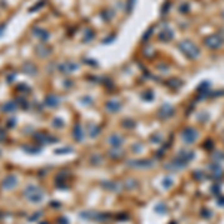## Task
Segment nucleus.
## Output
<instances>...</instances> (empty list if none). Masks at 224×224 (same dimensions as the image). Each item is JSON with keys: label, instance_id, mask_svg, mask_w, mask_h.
Segmentation results:
<instances>
[{"label": "nucleus", "instance_id": "obj_1", "mask_svg": "<svg viewBox=\"0 0 224 224\" xmlns=\"http://www.w3.org/2000/svg\"><path fill=\"white\" fill-rule=\"evenodd\" d=\"M17 184H18V179H17V177H15L14 173H11V175H7V177L3 179V182H2V187L7 190V188H14Z\"/></svg>", "mask_w": 224, "mask_h": 224}, {"label": "nucleus", "instance_id": "obj_2", "mask_svg": "<svg viewBox=\"0 0 224 224\" xmlns=\"http://www.w3.org/2000/svg\"><path fill=\"white\" fill-rule=\"evenodd\" d=\"M17 108H18L17 102L11 100V102H6L3 106H2V112H5V114H12V112H15V111H17Z\"/></svg>", "mask_w": 224, "mask_h": 224}, {"label": "nucleus", "instance_id": "obj_3", "mask_svg": "<svg viewBox=\"0 0 224 224\" xmlns=\"http://www.w3.org/2000/svg\"><path fill=\"white\" fill-rule=\"evenodd\" d=\"M27 199L30 200V202H33V203H39L42 199H43V193H42V191L37 188V190L33 191V193H32V194H30Z\"/></svg>", "mask_w": 224, "mask_h": 224}, {"label": "nucleus", "instance_id": "obj_4", "mask_svg": "<svg viewBox=\"0 0 224 224\" xmlns=\"http://www.w3.org/2000/svg\"><path fill=\"white\" fill-rule=\"evenodd\" d=\"M22 72L27 75H36L37 73V69L34 67L33 64H30V63H26L24 66H22Z\"/></svg>", "mask_w": 224, "mask_h": 224}, {"label": "nucleus", "instance_id": "obj_5", "mask_svg": "<svg viewBox=\"0 0 224 224\" xmlns=\"http://www.w3.org/2000/svg\"><path fill=\"white\" fill-rule=\"evenodd\" d=\"M33 34L34 36H41V39H42V42H45L48 39V33L45 32V30H41V28H34L33 30Z\"/></svg>", "mask_w": 224, "mask_h": 224}, {"label": "nucleus", "instance_id": "obj_6", "mask_svg": "<svg viewBox=\"0 0 224 224\" xmlns=\"http://www.w3.org/2000/svg\"><path fill=\"white\" fill-rule=\"evenodd\" d=\"M45 103H47L48 106H55V105H58V99H55L54 96H47Z\"/></svg>", "mask_w": 224, "mask_h": 224}, {"label": "nucleus", "instance_id": "obj_7", "mask_svg": "<svg viewBox=\"0 0 224 224\" xmlns=\"http://www.w3.org/2000/svg\"><path fill=\"white\" fill-rule=\"evenodd\" d=\"M15 100H17V105H18V106H21L22 109H27L28 108V103H27V100H26V99L18 97V99H15Z\"/></svg>", "mask_w": 224, "mask_h": 224}, {"label": "nucleus", "instance_id": "obj_8", "mask_svg": "<svg viewBox=\"0 0 224 224\" xmlns=\"http://www.w3.org/2000/svg\"><path fill=\"white\" fill-rule=\"evenodd\" d=\"M17 90H18L20 93H24V94H28V93H30V88H28V85H26V84L17 85Z\"/></svg>", "mask_w": 224, "mask_h": 224}, {"label": "nucleus", "instance_id": "obj_9", "mask_svg": "<svg viewBox=\"0 0 224 224\" xmlns=\"http://www.w3.org/2000/svg\"><path fill=\"white\" fill-rule=\"evenodd\" d=\"M41 215H42V212H36L34 215H32V217H30V220H28V221H32V223H33V221H37V218L41 217Z\"/></svg>", "mask_w": 224, "mask_h": 224}, {"label": "nucleus", "instance_id": "obj_10", "mask_svg": "<svg viewBox=\"0 0 224 224\" xmlns=\"http://www.w3.org/2000/svg\"><path fill=\"white\" fill-rule=\"evenodd\" d=\"M36 49H37V51H41V52H39V55H41V57H45V55H48V54H49V52H48L47 49H42L41 47H37Z\"/></svg>", "mask_w": 224, "mask_h": 224}, {"label": "nucleus", "instance_id": "obj_11", "mask_svg": "<svg viewBox=\"0 0 224 224\" xmlns=\"http://www.w3.org/2000/svg\"><path fill=\"white\" fill-rule=\"evenodd\" d=\"M5 139H6V133H5V132H3V130L0 129V142H3V141H5Z\"/></svg>", "mask_w": 224, "mask_h": 224}, {"label": "nucleus", "instance_id": "obj_12", "mask_svg": "<svg viewBox=\"0 0 224 224\" xmlns=\"http://www.w3.org/2000/svg\"><path fill=\"white\" fill-rule=\"evenodd\" d=\"M6 126H7V127H9V129H12V127H14V126H15V120H14V118H12V120H11V121H9V120H7Z\"/></svg>", "mask_w": 224, "mask_h": 224}, {"label": "nucleus", "instance_id": "obj_13", "mask_svg": "<svg viewBox=\"0 0 224 224\" xmlns=\"http://www.w3.org/2000/svg\"><path fill=\"white\" fill-rule=\"evenodd\" d=\"M14 78H15L14 75H7V78H6V81H7V82H12V81H14Z\"/></svg>", "mask_w": 224, "mask_h": 224}, {"label": "nucleus", "instance_id": "obj_14", "mask_svg": "<svg viewBox=\"0 0 224 224\" xmlns=\"http://www.w3.org/2000/svg\"><path fill=\"white\" fill-rule=\"evenodd\" d=\"M3 32H5V24H3V26H0V36L3 34Z\"/></svg>", "mask_w": 224, "mask_h": 224}, {"label": "nucleus", "instance_id": "obj_15", "mask_svg": "<svg viewBox=\"0 0 224 224\" xmlns=\"http://www.w3.org/2000/svg\"><path fill=\"white\" fill-rule=\"evenodd\" d=\"M0 217H2V212H0Z\"/></svg>", "mask_w": 224, "mask_h": 224}]
</instances>
